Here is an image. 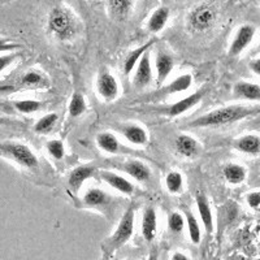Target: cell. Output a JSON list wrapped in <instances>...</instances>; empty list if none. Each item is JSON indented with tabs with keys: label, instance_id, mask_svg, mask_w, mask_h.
Returning a JSON list of instances; mask_svg holds the SVG:
<instances>
[{
	"label": "cell",
	"instance_id": "1",
	"mask_svg": "<svg viewBox=\"0 0 260 260\" xmlns=\"http://www.w3.org/2000/svg\"><path fill=\"white\" fill-rule=\"evenodd\" d=\"M260 112V108L255 107H245V106H228L216 108L211 112L204 113L199 117L194 118L192 121L187 124L189 127H217L224 126V125L233 124V122L241 121L243 118L250 117L252 115H256Z\"/></svg>",
	"mask_w": 260,
	"mask_h": 260
},
{
	"label": "cell",
	"instance_id": "2",
	"mask_svg": "<svg viewBox=\"0 0 260 260\" xmlns=\"http://www.w3.org/2000/svg\"><path fill=\"white\" fill-rule=\"evenodd\" d=\"M134 216H136L134 207H129L125 211L112 236L108 237L102 245V251L104 256H111L118 248H121L129 242L134 233Z\"/></svg>",
	"mask_w": 260,
	"mask_h": 260
},
{
	"label": "cell",
	"instance_id": "3",
	"mask_svg": "<svg viewBox=\"0 0 260 260\" xmlns=\"http://www.w3.org/2000/svg\"><path fill=\"white\" fill-rule=\"evenodd\" d=\"M48 30L59 41H71L77 34V21L68 8L56 7L48 16Z\"/></svg>",
	"mask_w": 260,
	"mask_h": 260
},
{
	"label": "cell",
	"instance_id": "4",
	"mask_svg": "<svg viewBox=\"0 0 260 260\" xmlns=\"http://www.w3.org/2000/svg\"><path fill=\"white\" fill-rule=\"evenodd\" d=\"M0 156L9 159L22 168L34 171L39 167V160L29 146L18 142L0 143Z\"/></svg>",
	"mask_w": 260,
	"mask_h": 260
},
{
	"label": "cell",
	"instance_id": "5",
	"mask_svg": "<svg viewBox=\"0 0 260 260\" xmlns=\"http://www.w3.org/2000/svg\"><path fill=\"white\" fill-rule=\"evenodd\" d=\"M96 90L104 101L113 102L120 95V83L111 72L102 71L98 76Z\"/></svg>",
	"mask_w": 260,
	"mask_h": 260
},
{
	"label": "cell",
	"instance_id": "6",
	"mask_svg": "<svg viewBox=\"0 0 260 260\" xmlns=\"http://www.w3.org/2000/svg\"><path fill=\"white\" fill-rule=\"evenodd\" d=\"M216 18L215 9L207 4H202L190 13L189 25L195 31H204L213 25Z\"/></svg>",
	"mask_w": 260,
	"mask_h": 260
},
{
	"label": "cell",
	"instance_id": "7",
	"mask_svg": "<svg viewBox=\"0 0 260 260\" xmlns=\"http://www.w3.org/2000/svg\"><path fill=\"white\" fill-rule=\"evenodd\" d=\"M206 91H207V90L204 89V87L201 90H197V91L192 92V94L187 95V96H185L183 99H180V101L176 102V103L171 104V106H168L167 108H164V113H166L167 116H169V117H177V116L186 113L187 111H190L191 108H194V107H197L201 103V101L203 99L204 95H206Z\"/></svg>",
	"mask_w": 260,
	"mask_h": 260
},
{
	"label": "cell",
	"instance_id": "8",
	"mask_svg": "<svg viewBox=\"0 0 260 260\" xmlns=\"http://www.w3.org/2000/svg\"><path fill=\"white\" fill-rule=\"evenodd\" d=\"M154 78L152 74V65H151V57H150V51L143 55L139 60V62L136 67V73L133 77V85L136 89H146L147 86L151 85Z\"/></svg>",
	"mask_w": 260,
	"mask_h": 260
},
{
	"label": "cell",
	"instance_id": "9",
	"mask_svg": "<svg viewBox=\"0 0 260 260\" xmlns=\"http://www.w3.org/2000/svg\"><path fill=\"white\" fill-rule=\"evenodd\" d=\"M118 168L125 172L129 177L133 178L137 182H147L151 178V169L146 162L137 159H130L121 162Z\"/></svg>",
	"mask_w": 260,
	"mask_h": 260
},
{
	"label": "cell",
	"instance_id": "10",
	"mask_svg": "<svg viewBox=\"0 0 260 260\" xmlns=\"http://www.w3.org/2000/svg\"><path fill=\"white\" fill-rule=\"evenodd\" d=\"M99 177L103 182H106L110 187H112L116 191L121 192L124 195H132L134 192V185L132 181L127 180L124 176L115 173L111 171H101Z\"/></svg>",
	"mask_w": 260,
	"mask_h": 260
},
{
	"label": "cell",
	"instance_id": "11",
	"mask_svg": "<svg viewBox=\"0 0 260 260\" xmlns=\"http://www.w3.org/2000/svg\"><path fill=\"white\" fill-rule=\"evenodd\" d=\"M111 202H112L111 195L107 194L104 190L99 189V187H90L86 190L82 197V203L85 206L101 211H106L110 207Z\"/></svg>",
	"mask_w": 260,
	"mask_h": 260
},
{
	"label": "cell",
	"instance_id": "12",
	"mask_svg": "<svg viewBox=\"0 0 260 260\" xmlns=\"http://www.w3.org/2000/svg\"><path fill=\"white\" fill-rule=\"evenodd\" d=\"M96 145L102 151L111 155L117 154H129L130 150L125 147L117 137L110 132H103L96 136Z\"/></svg>",
	"mask_w": 260,
	"mask_h": 260
},
{
	"label": "cell",
	"instance_id": "13",
	"mask_svg": "<svg viewBox=\"0 0 260 260\" xmlns=\"http://www.w3.org/2000/svg\"><path fill=\"white\" fill-rule=\"evenodd\" d=\"M255 36V27L251 25H243L238 29L233 42H232L231 47H229V55L231 56H238L243 50H246L252 38Z\"/></svg>",
	"mask_w": 260,
	"mask_h": 260
},
{
	"label": "cell",
	"instance_id": "14",
	"mask_svg": "<svg viewBox=\"0 0 260 260\" xmlns=\"http://www.w3.org/2000/svg\"><path fill=\"white\" fill-rule=\"evenodd\" d=\"M96 167L91 166V164H86V166H80L77 167V168H74L73 171L71 172V175H69L68 178L69 187H71L74 192H77L78 190L82 187V185L86 181L96 175Z\"/></svg>",
	"mask_w": 260,
	"mask_h": 260
},
{
	"label": "cell",
	"instance_id": "15",
	"mask_svg": "<svg viewBox=\"0 0 260 260\" xmlns=\"http://www.w3.org/2000/svg\"><path fill=\"white\" fill-rule=\"evenodd\" d=\"M120 133L130 145L133 146H146L148 143L147 130L141 125L126 124L120 127Z\"/></svg>",
	"mask_w": 260,
	"mask_h": 260
},
{
	"label": "cell",
	"instance_id": "16",
	"mask_svg": "<svg viewBox=\"0 0 260 260\" xmlns=\"http://www.w3.org/2000/svg\"><path fill=\"white\" fill-rule=\"evenodd\" d=\"M142 237L146 242H152L157 233V215L154 207H146L141 222Z\"/></svg>",
	"mask_w": 260,
	"mask_h": 260
},
{
	"label": "cell",
	"instance_id": "17",
	"mask_svg": "<svg viewBox=\"0 0 260 260\" xmlns=\"http://www.w3.org/2000/svg\"><path fill=\"white\" fill-rule=\"evenodd\" d=\"M175 68V60L171 55L167 52H160L156 53L155 57V71H156V81L157 83H164L167 78L171 76L172 71Z\"/></svg>",
	"mask_w": 260,
	"mask_h": 260
},
{
	"label": "cell",
	"instance_id": "18",
	"mask_svg": "<svg viewBox=\"0 0 260 260\" xmlns=\"http://www.w3.org/2000/svg\"><path fill=\"white\" fill-rule=\"evenodd\" d=\"M176 150L183 157H195L199 154L201 146L194 137L189 134H180L175 141Z\"/></svg>",
	"mask_w": 260,
	"mask_h": 260
},
{
	"label": "cell",
	"instance_id": "19",
	"mask_svg": "<svg viewBox=\"0 0 260 260\" xmlns=\"http://www.w3.org/2000/svg\"><path fill=\"white\" fill-rule=\"evenodd\" d=\"M195 203H197V208H198L199 217L204 226V231L211 234L213 232V215L207 198L203 194H198L195 197Z\"/></svg>",
	"mask_w": 260,
	"mask_h": 260
},
{
	"label": "cell",
	"instance_id": "20",
	"mask_svg": "<svg viewBox=\"0 0 260 260\" xmlns=\"http://www.w3.org/2000/svg\"><path fill=\"white\" fill-rule=\"evenodd\" d=\"M169 16H171V11H169L168 7H159L152 12V15L150 16L147 22V29L148 31L152 32V34H156V32L161 31L164 27H166L167 22L169 20Z\"/></svg>",
	"mask_w": 260,
	"mask_h": 260
},
{
	"label": "cell",
	"instance_id": "21",
	"mask_svg": "<svg viewBox=\"0 0 260 260\" xmlns=\"http://www.w3.org/2000/svg\"><path fill=\"white\" fill-rule=\"evenodd\" d=\"M154 43L155 41H148L147 43L139 46L136 50H133L132 52L127 53V56L125 57L124 60V65H122L125 76H130V74H132V72L136 69L137 64H138L139 60H141V57H142L147 51H150V48L154 46Z\"/></svg>",
	"mask_w": 260,
	"mask_h": 260
},
{
	"label": "cell",
	"instance_id": "22",
	"mask_svg": "<svg viewBox=\"0 0 260 260\" xmlns=\"http://www.w3.org/2000/svg\"><path fill=\"white\" fill-rule=\"evenodd\" d=\"M134 0H108L110 15L117 21H125L133 9Z\"/></svg>",
	"mask_w": 260,
	"mask_h": 260
},
{
	"label": "cell",
	"instance_id": "23",
	"mask_svg": "<svg viewBox=\"0 0 260 260\" xmlns=\"http://www.w3.org/2000/svg\"><path fill=\"white\" fill-rule=\"evenodd\" d=\"M191 85H192V76L191 74L186 73L180 76V77H177L175 81L169 82L166 87H162L161 91L162 94H168V95L180 94V92L187 91V90L191 87Z\"/></svg>",
	"mask_w": 260,
	"mask_h": 260
},
{
	"label": "cell",
	"instance_id": "24",
	"mask_svg": "<svg viewBox=\"0 0 260 260\" xmlns=\"http://www.w3.org/2000/svg\"><path fill=\"white\" fill-rule=\"evenodd\" d=\"M234 95L247 101H259L260 86L250 82H238L234 86Z\"/></svg>",
	"mask_w": 260,
	"mask_h": 260
},
{
	"label": "cell",
	"instance_id": "25",
	"mask_svg": "<svg viewBox=\"0 0 260 260\" xmlns=\"http://www.w3.org/2000/svg\"><path fill=\"white\" fill-rule=\"evenodd\" d=\"M234 147L243 154L255 155L260 152V138L256 136H252V134L243 136L240 139H237Z\"/></svg>",
	"mask_w": 260,
	"mask_h": 260
},
{
	"label": "cell",
	"instance_id": "26",
	"mask_svg": "<svg viewBox=\"0 0 260 260\" xmlns=\"http://www.w3.org/2000/svg\"><path fill=\"white\" fill-rule=\"evenodd\" d=\"M57 120H59V116H57V113H55V112L47 113V115L42 116L38 121L34 124L32 130H34V133L42 134V136H43V134H48L51 130L55 127Z\"/></svg>",
	"mask_w": 260,
	"mask_h": 260
},
{
	"label": "cell",
	"instance_id": "27",
	"mask_svg": "<svg viewBox=\"0 0 260 260\" xmlns=\"http://www.w3.org/2000/svg\"><path fill=\"white\" fill-rule=\"evenodd\" d=\"M224 177L232 185H238L245 181L246 169L238 164H228L224 168Z\"/></svg>",
	"mask_w": 260,
	"mask_h": 260
},
{
	"label": "cell",
	"instance_id": "28",
	"mask_svg": "<svg viewBox=\"0 0 260 260\" xmlns=\"http://www.w3.org/2000/svg\"><path fill=\"white\" fill-rule=\"evenodd\" d=\"M87 110L86 99L81 92H74L71 98V103L68 107V112L71 118H77L82 116Z\"/></svg>",
	"mask_w": 260,
	"mask_h": 260
},
{
	"label": "cell",
	"instance_id": "29",
	"mask_svg": "<svg viewBox=\"0 0 260 260\" xmlns=\"http://www.w3.org/2000/svg\"><path fill=\"white\" fill-rule=\"evenodd\" d=\"M185 222H186L190 240H191L192 243L198 245V243L202 241L201 226H199L197 217H195L190 211H186V212H185Z\"/></svg>",
	"mask_w": 260,
	"mask_h": 260
},
{
	"label": "cell",
	"instance_id": "30",
	"mask_svg": "<svg viewBox=\"0 0 260 260\" xmlns=\"http://www.w3.org/2000/svg\"><path fill=\"white\" fill-rule=\"evenodd\" d=\"M13 107L20 113L24 115H31V113L39 112L43 108V103L34 99H21V101L13 102Z\"/></svg>",
	"mask_w": 260,
	"mask_h": 260
},
{
	"label": "cell",
	"instance_id": "31",
	"mask_svg": "<svg viewBox=\"0 0 260 260\" xmlns=\"http://www.w3.org/2000/svg\"><path fill=\"white\" fill-rule=\"evenodd\" d=\"M166 187L171 194H180L183 190V176L180 172L172 171L166 176Z\"/></svg>",
	"mask_w": 260,
	"mask_h": 260
},
{
	"label": "cell",
	"instance_id": "32",
	"mask_svg": "<svg viewBox=\"0 0 260 260\" xmlns=\"http://www.w3.org/2000/svg\"><path fill=\"white\" fill-rule=\"evenodd\" d=\"M45 77L42 76L41 73L36 71H30L27 73H25L21 78V83L25 86V87H41V86L45 85Z\"/></svg>",
	"mask_w": 260,
	"mask_h": 260
},
{
	"label": "cell",
	"instance_id": "33",
	"mask_svg": "<svg viewBox=\"0 0 260 260\" xmlns=\"http://www.w3.org/2000/svg\"><path fill=\"white\" fill-rule=\"evenodd\" d=\"M167 224H168V229L171 233L180 234L183 231V226L186 225V222H185V217L180 212H171L168 215Z\"/></svg>",
	"mask_w": 260,
	"mask_h": 260
},
{
	"label": "cell",
	"instance_id": "34",
	"mask_svg": "<svg viewBox=\"0 0 260 260\" xmlns=\"http://www.w3.org/2000/svg\"><path fill=\"white\" fill-rule=\"evenodd\" d=\"M46 148H47L48 154L51 155V157L55 160H62L65 156V146L62 143V141L60 139H51L48 141L47 145H46Z\"/></svg>",
	"mask_w": 260,
	"mask_h": 260
},
{
	"label": "cell",
	"instance_id": "35",
	"mask_svg": "<svg viewBox=\"0 0 260 260\" xmlns=\"http://www.w3.org/2000/svg\"><path fill=\"white\" fill-rule=\"evenodd\" d=\"M248 206L254 210H257L260 207V191H252L246 197Z\"/></svg>",
	"mask_w": 260,
	"mask_h": 260
},
{
	"label": "cell",
	"instance_id": "36",
	"mask_svg": "<svg viewBox=\"0 0 260 260\" xmlns=\"http://www.w3.org/2000/svg\"><path fill=\"white\" fill-rule=\"evenodd\" d=\"M16 57H17V55H15V53H9V55H2V56H0V73H2L3 71H6L9 65L15 61Z\"/></svg>",
	"mask_w": 260,
	"mask_h": 260
},
{
	"label": "cell",
	"instance_id": "37",
	"mask_svg": "<svg viewBox=\"0 0 260 260\" xmlns=\"http://www.w3.org/2000/svg\"><path fill=\"white\" fill-rule=\"evenodd\" d=\"M21 46L13 42H9L4 38H0V52H6V51H12L16 48H20Z\"/></svg>",
	"mask_w": 260,
	"mask_h": 260
},
{
	"label": "cell",
	"instance_id": "38",
	"mask_svg": "<svg viewBox=\"0 0 260 260\" xmlns=\"http://www.w3.org/2000/svg\"><path fill=\"white\" fill-rule=\"evenodd\" d=\"M250 68L255 74L260 76V59H255L250 62Z\"/></svg>",
	"mask_w": 260,
	"mask_h": 260
},
{
	"label": "cell",
	"instance_id": "39",
	"mask_svg": "<svg viewBox=\"0 0 260 260\" xmlns=\"http://www.w3.org/2000/svg\"><path fill=\"white\" fill-rule=\"evenodd\" d=\"M171 260H190L189 256L186 254H183V252H175V254L172 255Z\"/></svg>",
	"mask_w": 260,
	"mask_h": 260
},
{
	"label": "cell",
	"instance_id": "40",
	"mask_svg": "<svg viewBox=\"0 0 260 260\" xmlns=\"http://www.w3.org/2000/svg\"><path fill=\"white\" fill-rule=\"evenodd\" d=\"M147 260H159V254H157L156 248H154V250H152V251L150 252V255H148Z\"/></svg>",
	"mask_w": 260,
	"mask_h": 260
},
{
	"label": "cell",
	"instance_id": "41",
	"mask_svg": "<svg viewBox=\"0 0 260 260\" xmlns=\"http://www.w3.org/2000/svg\"><path fill=\"white\" fill-rule=\"evenodd\" d=\"M9 124H12V121H11L9 118L2 117V116H0V125H9Z\"/></svg>",
	"mask_w": 260,
	"mask_h": 260
},
{
	"label": "cell",
	"instance_id": "42",
	"mask_svg": "<svg viewBox=\"0 0 260 260\" xmlns=\"http://www.w3.org/2000/svg\"><path fill=\"white\" fill-rule=\"evenodd\" d=\"M259 52H260V45H259Z\"/></svg>",
	"mask_w": 260,
	"mask_h": 260
},
{
	"label": "cell",
	"instance_id": "43",
	"mask_svg": "<svg viewBox=\"0 0 260 260\" xmlns=\"http://www.w3.org/2000/svg\"><path fill=\"white\" fill-rule=\"evenodd\" d=\"M257 210H259V212H260V207H259V208H257Z\"/></svg>",
	"mask_w": 260,
	"mask_h": 260
},
{
	"label": "cell",
	"instance_id": "44",
	"mask_svg": "<svg viewBox=\"0 0 260 260\" xmlns=\"http://www.w3.org/2000/svg\"><path fill=\"white\" fill-rule=\"evenodd\" d=\"M215 260H219V259H215Z\"/></svg>",
	"mask_w": 260,
	"mask_h": 260
}]
</instances>
